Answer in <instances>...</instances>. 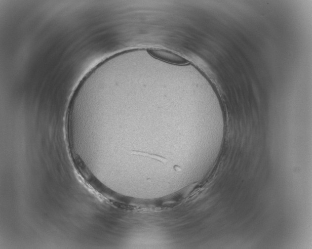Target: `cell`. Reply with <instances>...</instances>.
I'll return each instance as SVG.
<instances>
[{
    "mask_svg": "<svg viewBox=\"0 0 312 249\" xmlns=\"http://www.w3.org/2000/svg\"><path fill=\"white\" fill-rule=\"evenodd\" d=\"M147 50L153 57L168 63L177 65H186L190 63L189 61L184 57L167 49L151 47Z\"/></svg>",
    "mask_w": 312,
    "mask_h": 249,
    "instance_id": "obj_1",
    "label": "cell"
}]
</instances>
